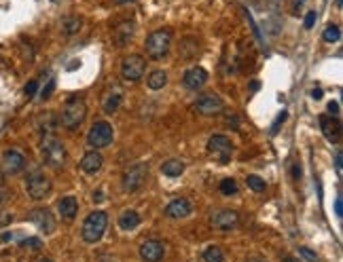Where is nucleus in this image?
<instances>
[{
	"instance_id": "10",
	"label": "nucleus",
	"mask_w": 343,
	"mask_h": 262,
	"mask_svg": "<svg viewBox=\"0 0 343 262\" xmlns=\"http://www.w3.org/2000/svg\"><path fill=\"white\" fill-rule=\"evenodd\" d=\"M208 153H210L212 156H216L220 163H229L231 161V154H233L231 139L225 138V136H220V133L212 136L210 139H208Z\"/></svg>"
},
{
	"instance_id": "2",
	"label": "nucleus",
	"mask_w": 343,
	"mask_h": 262,
	"mask_svg": "<svg viewBox=\"0 0 343 262\" xmlns=\"http://www.w3.org/2000/svg\"><path fill=\"white\" fill-rule=\"evenodd\" d=\"M87 116V104L83 97H70L64 104V110H62V125L66 127L68 131H74L83 125Z\"/></svg>"
},
{
	"instance_id": "42",
	"label": "nucleus",
	"mask_w": 343,
	"mask_h": 262,
	"mask_svg": "<svg viewBox=\"0 0 343 262\" xmlns=\"http://www.w3.org/2000/svg\"><path fill=\"white\" fill-rule=\"evenodd\" d=\"M293 178L294 180L301 178V165H293Z\"/></svg>"
},
{
	"instance_id": "23",
	"label": "nucleus",
	"mask_w": 343,
	"mask_h": 262,
	"mask_svg": "<svg viewBox=\"0 0 343 262\" xmlns=\"http://www.w3.org/2000/svg\"><path fill=\"white\" fill-rule=\"evenodd\" d=\"M161 173L167 178H178V176H182L184 173V163L180 161V159H170V161H165L163 165H161Z\"/></svg>"
},
{
	"instance_id": "25",
	"label": "nucleus",
	"mask_w": 343,
	"mask_h": 262,
	"mask_svg": "<svg viewBox=\"0 0 343 262\" xmlns=\"http://www.w3.org/2000/svg\"><path fill=\"white\" fill-rule=\"evenodd\" d=\"M81 26H83V21H81V17H66L64 19V26H62V30L66 36H72V34H77L81 30Z\"/></svg>"
},
{
	"instance_id": "29",
	"label": "nucleus",
	"mask_w": 343,
	"mask_h": 262,
	"mask_svg": "<svg viewBox=\"0 0 343 262\" xmlns=\"http://www.w3.org/2000/svg\"><path fill=\"white\" fill-rule=\"evenodd\" d=\"M246 184H248L250 190H254V193H263V190L267 188L265 180L259 178V176H248V178H246Z\"/></svg>"
},
{
	"instance_id": "35",
	"label": "nucleus",
	"mask_w": 343,
	"mask_h": 262,
	"mask_svg": "<svg viewBox=\"0 0 343 262\" xmlns=\"http://www.w3.org/2000/svg\"><path fill=\"white\" fill-rule=\"evenodd\" d=\"M53 89H55V80L51 78V80H49V85L43 89V93H40V97H43V100H47V97L51 95V93H53Z\"/></svg>"
},
{
	"instance_id": "21",
	"label": "nucleus",
	"mask_w": 343,
	"mask_h": 262,
	"mask_svg": "<svg viewBox=\"0 0 343 262\" xmlns=\"http://www.w3.org/2000/svg\"><path fill=\"white\" fill-rule=\"evenodd\" d=\"M57 212H60L62 218L72 220L79 212V201L74 199V197H64V199L57 201Z\"/></svg>"
},
{
	"instance_id": "20",
	"label": "nucleus",
	"mask_w": 343,
	"mask_h": 262,
	"mask_svg": "<svg viewBox=\"0 0 343 262\" xmlns=\"http://www.w3.org/2000/svg\"><path fill=\"white\" fill-rule=\"evenodd\" d=\"M133 30H136V26H133V21H131V19H125V21H121L119 26L114 28V32H113L114 45H119V46L127 45V43H130V40L133 38Z\"/></svg>"
},
{
	"instance_id": "13",
	"label": "nucleus",
	"mask_w": 343,
	"mask_h": 262,
	"mask_svg": "<svg viewBox=\"0 0 343 262\" xmlns=\"http://www.w3.org/2000/svg\"><path fill=\"white\" fill-rule=\"evenodd\" d=\"M212 226L216 231H233L240 226V214L233 209H220L212 216Z\"/></svg>"
},
{
	"instance_id": "24",
	"label": "nucleus",
	"mask_w": 343,
	"mask_h": 262,
	"mask_svg": "<svg viewBox=\"0 0 343 262\" xmlns=\"http://www.w3.org/2000/svg\"><path fill=\"white\" fill-rule=\"evenodd\" d=\"M148 87L153 91H159V89H163V87L167 85V74L163 72V70H153V72L148 74Z\"/></svg>"
},
{
	"instance_id": "27",
	"label": "nucleus",
	"mask_w": 343,
	"mask_h": 262,
	"mask_svg": "<svg viewBox=\"0 0 343 262\" xmlns=\"http://www.w3.org/2000/svg\"><path fill=\"white\" fill-rule=\"evenodd\" d=\"M218 190L225 197H233V195H237V182H235L233 178H225V180H220Z\"/></svg>"
},
{
	"instance_id": "22",
	"label": "nucleus",
	"mask_w": 343,
	"mask_h": 262,
	"mask_svg": "<svg viewBox=\"0 0 343 262\" xmlns=\"http://www.w3.org/2000/svg\"><path fill=\"white\" fill-rule=\"evenodd\" d=\"M117 222L121 226V231H133V229H138V224H140V216H138V212H133V209H125V212L119 216Z\"/></svg>"
},
{
	"instance_id": "44",
	"label": "nucleus",
	"mask_w": 343,
	"mask_h": 262,
	"mask_svg": "<svg viewBox=\"0 0 343 262\" xmlns=\"http://www.w3.org/2000/svg\"><path fill=\"white\" fill-rule=\"evenodd\" d=\"M102 199H104V193H102V190H96V193H94V201L100 203Z\"/></svg>"
},
{
	"instance_id": "18",
	"label": "nucleus",
	"mask_w": 343,
	"mask_h": 262,
	"mask_svg": "<svg viewBox=\"0 0 343 262\" xmlns=\"http://www.w3.org/2000/svg\"><path fill=\"white\" fill-rule=\"evenodd\" d=\"M191 212H193V205H191L189 199H174L167 203V207H165V214L174 220L187 218V216H191Z\"/></svg>"
},
{
	"instance_id": "48",
	"label": "nucleus",
	"mask_w": 343,
	"mask_h": 262,
	"mask_svg": "<svg viewBox=\"0 0 343 262\" xmlns=\"http://www.w3.org/2000/svg\"><path fill=\"white\" fill-rule=\"evenodd\" d=\"M40 262H53V260H51V258H43V260H40Z\"/></svg>"
},
{
	"instance_id": "8",
	"label": "nucleus",
	"mask_w": 343,
	"mask_h": 262,
	"mask_svg": "<svg viewBox=\"0 0 343 262\" xmlns=\"http://www.w3.org/2000/svg\"><path fill=\"white\" fill-rule=\"evenodd\" d=\"M144 70H147V60L142 55H127L121 62V77H123V80H130V83L140 80Z\"/></svg>"
},
{
	"instance_id": "37",
	"label": "nucleus",
	"mask_w": 343,
	"mask_h": 262,
	"mask_svg": "<svg viewBox=\"0 0 343 262\" xmlns=\"http://www.w3.org/2000/svg\"><path fill=\"white\" fill-rule=\"evenodd\" d=\"M343 203H341V195L339 197H337V201H335V214H337V218H341L343 216Z\"/></svg>"
},
{
	"instance_id": "41",
	"label": "nucleus",
	"mask_w": 343,
	"mask_h": 262,
	"mask_svg": "<svg viewBox=\"0 0 343 262\" xmlns=\"http://www.w3.org/2000/svg\"><path fill=\"white\" fill-rule=\"evenodd\" d=\"M322 95H324L322 89H313V91H311V97H313V100H322Z\"/></svg>"
},
{
	"instance_id": "16",
	"label": "nucleus",
	"mask_w": 343,
	"mask_h": 262,
	"mask_svg": "<svg viewBox=\"0 0 343 262\" xmlns=\"http://www.w3.org/2000/svg\"><path fill=\"white\" fill-rule=\"evenodd\" d=\"M165 254V247L159 239H148L140 246V258L144 262H159Z\"/></svg>"
},
{
	"instance_id": "12",
	"label": "nucleus",
	"mask_w": 343,
	"mask_h": 262,
	"mask_svg": "<svg viewBox=\"0 0 343 262\" xmlns=\"http://www.w3.org/2000/svg\"><path fill=\"white\" fill-rule=\"evenodd\" d=\"M28 220H30L32 224H36L45 235H51V232L55 231V218H53V214H51L47 207L32 209V212L28 214Z\"/></svg>"
},
{
	"instance_id": "33",
	"label": "nucleus",
	"mask_w": 343,
	"mask_h": 262,
	"mask_svg": "<svg viewBox=\"0 0 343 262\" xmlns=\"http://www.w3.org/2000/svg\"><path fill=\"white\" fill-rule=\"evenodd\" d=\"M38 91V80H30V83L26 85V89H24V93H26V97H32L34 93Z\"/></svg>"
},
{
	"instance_id": "31",
	"label": "nucleus",
	"mask_w": 343,
	"mask_h": 262,
	"mask_svg": "<svg viewBox=\"0 0 343 262\" xmlns=\"http://www.w3.org/2000/svg\"><path fill=\"white\" fill-rule=\"evenodd\" d=\"M11 222H13V214L7 212V209L0 205V226H9Z\"/></svg>"
},
{
	"instance_id": "43",
	"label": "nucleus",
	"mask_w": 343,
	"mask_h": 262,
	"mask_svg": "<svg viewBox=\"0 0 343 262\" xmlns=\"http://www.w3.org/2000/svg\"><path fill=\"white\" fill-rule=\"evenodd\" d=\"M11 239H13V235H11V232H2V237H0V241H2V243H9Z\"/></svg>"
},
{
	"instance_id": "36",
	"label": "nucleus",
	"mask_w": 343,
	"mask_h": 262,
	"mask_svg": "<svg viewBox=\"0 0 343 262\" xmlns=\"http://www.w3.org/2000/svg\"><path fill=\"white\" fill-rule=\"evenodd\" d=\"M327 110H328V114H339V104H337V102H328L327 104Z\"/></svg>"
},
{
	"instance_id": "14",
	"label": "nucleus",
	"mask_w": 343,
	"mask_h": 262,
	"mask_svg": "<svg viewBox=\"0 0 343 262\" xmlns=\"http://www.w3.org/2000/svg\"><path fill=\"white\" fill-rule=\"evenodd\" d=\"M320 127H322V133L328 142H333V144L341 142V123L337 121L335 114H322L320 116Z\"/></svg>"
},
{
	"instance_id": "32",
	"label": "nucleus",
	"mask_w": 343,
	"mask_h": 262,
	"mask_svg": "<svg viewBox=\"0 0 343 262\" xmlns=\"http://www.w3.org/2000/svg\"><path fill=\"white\" fill-rule=\"evenodd\" d=\"M40 246H43V241L36 239V237H30V239H24V241H21V247H32V249H38Z\"/></svg>"
},
{
	"instance_id": "5",
	"label": "nucleus",
	"mask_w": 343,
	"mask_h": 262,
	"mask_svg": "<svg viewBox=\"0 0 343 262\" xmlns=\"http://www.w3.org/2000/svg\"><path fill=\"white\" fill-rule=\"evenodd\" d=\"M148 176V165L147 163H136L130 170L123 173V180H121V186H123L125 193H136V190L142 188V184L147 182Z\"/></svg>"
},
{
	"instance_id": "30",
	"label": "nucleus",
	"mask_w": 343,
	"mask_h": 262,
	"mask_svg": "<svg viewBox=\"0 0 343 262\" xmlns=\"http://www.w3.org/2000/svg\"><path fill=\"white\" fill-rule=\"evenodd\" d=\"M299 254L303 256L307 262H318V254L313 252V249H310V247H299Z\"/></svg>"
},
{
	"instance_id": "45",
	"label": "nucleus",
	"mask_w": 343,
	"mask_h": 262,
	"mask_svg": "<svg viewBox=\"0 0 343 262\" xmlns=\"http://www.w3.org/2000/svg\"><path fill=\"white\" fill-rule=\"evenodd\" d=\"M303 4H305V0H294V9H293V11L296 13V11H299L301 7H303Z\"/></svg>"
},
{
	"instance_id": "6",
	"label": "nucleus",
	"mask_w": 343,
	"mask_h": 262,
	"mask_svg": "<svg viewBox=\"0 0 343 262\" xmlns=\"http://www.w3.org/2000/svg\"><path fill=\"white\" fill-rule=\"evenodd\" d=\"M113 138H114V131L113 127H110L106 121H100V123H96L94 127L89 129L87 133V144H89L94 150L98 148H106L113 144Z\"/></svg>"
},
{
	"instance_id": "17",
	"label": "nucleus",
	"mask_w": 343,
	"mask_h": 262,
	"mask_svg": "<svg viewBox=\"0 0 343 262\" xmlns=\"http://www.w3.org/2000/svg\"><path fill=\"white\" fill-rule=\"evenodd\" d=\"M208 80V72L203 70L201 66H193L184 72V78H182V85L187 89H199V87L206 85Z\"/></svg>"
},
{
	"instance_id": "19",
	"label": "nucleus",
	"mask_w": 343,
	"mask_h": 262,
	"mask_svg": "<svg viewBox=\"0 0 343 262\" xmlns=\"http://www.w3.org/2000/svg\"><path fill=\"white\" fill-rule=\"evenodd\" d=\"M102 165H104V159L98 150H89V153H85V156L81 159V170H83L85 173H89V176H94V173L100 171Z\"/></svg>"
},
{
	"instance_id": "3",
	"label": "nucleus",
	"mask_w": 343,
	"mask_h": 262,
	"mask_svg": "<svg viewBox=\"0 0 343 262\" xmlns=\"http://www.w3.org/2000/svg\"><path fill=\"white\" fill-rule=\"evenodd\" d=\"M106 226H108V214L106 212H100V209L91 212L83 222V232H81V235H83V241L85 243H98L104 237V232H106Z\"/></svg>"
},
{
	"instance_id": "9",
	"label": "nucleus",
	"mask_w": 343,
	"mask_h": 262,
	"mask_svg": "<svg viewBox=\"0 0 343 262\" xmlns=\"http://www.w3.org/2000/svg\"><path fill=\"white\" fill-rule=\"evenodd\" d=\"M123 87L119 83H110L102 93V110L106 114H114L119 110V106L123 104Z\"/></svg>"
},
{
	"instance_id": "34",
	"label": "nucleus",
	"mask_w": 343,
	"mask_h": 262,
	"mask_svg": "<svg viewBox=\"0 0 343 262\" xmlns=\"http://www.w3.org/2000/svg\"><path fill=\"white\" fill-rule=\"evenodd\" d=\"M316 19H318L316 11H310V13L305 15V28H307V30H311V28H313V23H316Z\"/></svg>"
},
{
	"instance_id": "15",
	"label": "nucleus",
	"mask_w": 343,
	"mask_h": 262,
	"mask_svg": "<svg viewBox=\"0 0 343 262\" xmlns=\"http://www.w3.org/2000/svg\"><path fill=\"white\" fill-rule=\"evenodd\" d=\"M26 165V156L19 153V150H4L2 153V170L4 173H11V176H15V173H19L24 170Z\"/></svg>"
},
{
	"instance_id": "11",
	"label": "nucleus",
	"mask_w": 343,
	"mask_h": 262,
	"mask_svg": "<svg viewBox=\"0 0 343 262\" xmlns=\"http://www.w3.org/2000/svg\"><path fill=\"white\" fill-rule=\"evenodd\" d=\"M223 110H225V102L218 95H214V93H206V95H199L195 100V112H199L203 116L220 114Z\"/></svg>"
},
{
	"instance_id": "4",
	"label": "nucleus",
	"mask_w": 343,
	"mask_h": 262,
	"mask_svg": "<svg viewBox=\"0 0 343 262\" xmlns=\"http://www.w3.org/2000/svg\"><path fill=\"white\" fill-rule=\"evenodd\" d=\"M147 53L150 60H163L172 46V32L170 30H157L147 38Z\"/></svg>"
},
{
	"instance_id": "47",
	"label": "nucleus",
	"mask_w": 343,
	"mask_h": 262,
	"mask_svg": "<svg viewBox=\"0 0 343 262\" xmlns=\"http://www.w3.org/2000/svg\"><path fill=\"white\" fill-rule=\"evenodd\" d=\"M250 89H252V91H259V80H252V85H250Z\"/></svg>"
},
{
	"instance_id": "46",
	"label": "nucleus",
	"mask_w": 343,
	"mask_h": 262,
	"mask_svg": "<svg viewBox=\"0 0 343 262\" xmlns=\"http://www.w3.org/2000/svg\"><path fill=\"white\" fill-rule=\"evenodd\" d=\"M130 2H136V0H114V4H130Z\"/></svg>"
},
{
	"instance_id": "38",
	"label": "nucleus",
	"mask_w": 343,
	"mask_h": 262,
	"mask_svg": "<svg viewBox=\"0 0 343 262\" xmlns=\"http://www.w3.org/2000/svg\"><path fill=\"white\" fill-rule=\"evenodd\" d=\"M341 163H343V156H341V153H337L335 154V170H337L339 176H341Z\"/></svg>"
},
{
	"instance_id": "28",
	"label": "nucleus",
	"mask_w": 343,
	"mask_h": 262,
	"mask_svg": "<svg viewBox=\"0 0 343 262\" xmlns=\"http://www.w3.org/2000/svg\"><path fill=\"white\" fill-rule=\"evenodd\" d=\"M322 38L327 40V43H337V40L341 38V30H339V26H335V23H330V26L324 28V32H322Z\"/></svg>"
},
{
	"instance_id": "40",
	"label": "nucleus",
	"mask_w": 343,
	"mask_h": 262,
	"mask_svg": "<svg viewBox=\"0 0 343 262\" xmlns=\"http://www.w3.org/2000/svg\"><path fill=\"white\" fill-rule=\"evenodd\" d=\"M286 116H288L286 112H282L280 116H278V121H276V125H273V133H276V131H278V127H280V125L284 123V121H286Z\"/></svg>"
},
{
	"instance_id": "39",
	"label": "nucleus",
	"mask_w": 343,
	"mask_h": 262,
	"mask_svg": "<svg viewBox=\"0 0 343 262\" xmlns=\"http://www.w3.org/2000/svg\"><path fill=\"white\" fill-rule=\"evenodd\" d=\"M227 125L233 127V129H237V127H240V123H237V116L235 114L233 116H227Z\"/></svg>"
},
{
	"instance_id": "1",
	"label": "nucleus",
	"mask_w": 343,
	"mask_h": 262,
	"mask_svg": "<svg viewBox=\"0 0 343 262\" xmlns=\"http://www.w3.org/2000/svg\"><path fill=\"white\" fill-rule=\"evenodd\" d=\"M40 154L49 167H62L66 163V148L55 133H43L40 136Z\"/></svg>"
},
{
	"instance_id": "7",
	"label": "nucleus",
	"mask_w": 343,
	"mask_h": 262,
	"mask_svg": "<svg viewBox=\"0 0 343 262\" xmlns=\"http://www.w3.org/2000/svg\"><path fill=\"white\" fill-rule=\"evenodd\" d=\"M26 190L34 201H40L51 193V180L40 171H32L30 176L26 178Z\"/></svg>"
},
{
	"instance_id": "26",
	"label": "nucleus",
	"mask_w": 343,
	"mask_h": 262,
	"mask_svg": "<svg viewBox=\"0 0 343 262\" xmlns=\"http://www.w3.org/2000/svg\"><path fill=\"white\" fill-rule=\"evenodd\" d=\"M203 262H225V254L218 246H210L203 249Z\"/></svg>"
}]
</instances>
